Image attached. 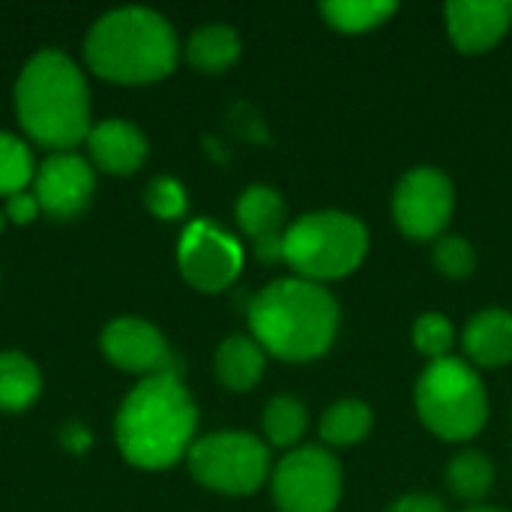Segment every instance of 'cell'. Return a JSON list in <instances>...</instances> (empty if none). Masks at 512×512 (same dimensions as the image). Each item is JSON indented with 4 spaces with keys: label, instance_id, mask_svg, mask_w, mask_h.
I'll use <instances>...</instances> for the list:
<instances>
[{
    "label": "cell",
    "instance_id": "24",
    "mask_svg": "<svg viewBox=\"0 0 512 512\" xmlns=\"http://www.w3.org/2000/svg\"><path fill=\"white\" fill-rule=\"evenodd\" d=\"M36 174V162L30 147L12 135L0 129V195L9 198L15 192H24L27 183H33Z\"/></svg>",
    "mask_w": 512,
    "mask_h": 512
},
{
    "label": "cell",
    "instance_id": "13",
    "mask_svg": "<svg viewBox=\"0 0 512 512\" xmlns=\"http://www.w3.org/2000/svg\"><path fill=\"white\" fill-rule=\"evenodd\" d=\"M447 30L462 54H483L495 48L512 24L507 0H453L444 6Z\"/></svg>",
    "mask_w": 512,
    "mask_h": 512
},
{
    "label": "cell",
    "instance_id": "6",
    "mask_svg": "<svg viewBox=\"0 0 512 512\" xmlns=\"http://www.w3.org/2000/svg\"><path fill=\"white\" fill-rule=\"evenodd\" d=\"M423 426L441 441H471L489 420V396L480 375L456 357L432 360L414 387Z\"/></svg>",
    "mask_w": 512,
    "mask_h": 512
},
{
    "label": "cell",
    "instance_id": "22",
    "mask_svg": "<svg viewBox=\"0 0 512 512\" xmlns=\"http://www.w3.org/2000/svg\"><path fill=\"white\" fill-rule=\"evenodd\" d=\"M372 432V408L360 399L333 402L321 417V438L333 447L360 444Z\"/></svg>",
    "mask_w": 512,
    "mask_h": 512
},
{
    "label": "cell",
    "instance_id": "30",
    "mask_svg": "<svg viewBox=\"0 0 512 512\" xmlns=\"http://www.w3.org/2000/svg\"><path fill=\"white\" fill-rule=\"evenodd\" d=\"M387 512H447L444 504L435 498V495H423V492H414V495H405L399 498Z\"/></svg>",
    "mask_w": 512,
    "mask_h": 512
},
{
    "label": "cell",
    "instance_id": "9",
    "mask_svg": "<svg viewBox=\"0 0 512 512\" xmlns=\"http://www.w3.org/2000/svg\"><path fill=\"white\" fill-rule=\"evenodd\" d=\"M456 192L441 168H411L393 192V219L411 240H435L453 216Z\"/></svg>",
    "mask_w": 512,
    "mask_h": 512
},
{
    "label": "cell",
    "instance_id": "14",
    "mask_svg": "<svg viewBox=\"0 0 512 512\" xmlns=\"http://www.w3.org/2000/svg\"><path fill=\"white\" fill-rule=\"evenodd\" d=\"M84 144L90 150V159L102 171H108V174H132L147 159V138H144V132L135 123L123 120V117L99 120L90 129Z\"/></svg>",
    "mask_w": 512,
    "mask_h": 512
},
{
    "label": "cell",
    "instance_id": "26",
    "mask_svg": "<svg viewBox=\"0 0 512 512\" xmlns=\"http://www.w3.org/2000/svg\"><path fill=\"white\" fill-rule=\"evenodd\" d=\"M432 261H435V270L450 276V279H465L477 270V252L474 246L465 240V237H441L432 249Z\"/></svg>",
    "mask_w": 512,
    "mask_h": 512
},
{
    "label": "cell",
    "instance_id": "29",
    "mask_svg": "<svg viewBox=\"0 0 512 512\" xmlns=\"http://www.w3.org/2000/svg\"><path fill=\"white\" fill-rule=\"evenodd\" d=\"M255 246V258L261 264H279L285 261V231L282 234H270V237H261L252 243Z\"/></svg>",
    "mask_w": 512,
    "mask_h": 512
},
{
    "label": "cell",
    "instance_id": "17",
    "mask_svg": "<svg viewBox=\"0 0 512 512\" xmlns=\"http://www.w3.org/2000/svg\"><path fill=\"white\" fill-rule=\"evenodd\" d=\"M237 222H240L243 234L252 237V243L261 237H270V234H282V225H285L282 195L264 183L246 186L243 195L237 198Z\"/></svg>",
    "mask_w": 512,
    "mask_h": 512
},
{
    "label": "cell",
    "instance_id": "28",
    "mask_svg": "<svg viewBox=\"0 0 512 512\" xmlns=\"http://www.w3.org/2000/svg\"><path fill=\"white\" fill-rule=\"evenodd\" d=\"M39 201H36V195L33 192H15V195H9L6 198V204H3V213H6V219L9 222H15V225H27V222H33L36 216H39Z\"/></svg>",
    "mask_w": 512,
    "mask_h": 512
},
{
    "label": "cell",
    "instance_id": "1",
    "mask_svg": "<svg viewBox=\"0 0 512 512\" xmlns=\"http://www.w3.org/2000/svg\"><path fill=\"white\" fill-rule=\"evenodd\" d=\"M198 429V408L177 372L144 378L123 399L114 438L123 459L144 471H165L189 450Z\"/></svg>",
    "mask_w": 512,
    "mask_h": 512
},
{
    "label": "cell",
    "instance_id": "7",
    "mask_svg": "<svg viewBox=\"0 0 512 512\" xmlns=\"http://www.w3.org/2000/svg\"><path fill=\"white\" fill-rule=\"evenodd\" d=\"M192 477L222 495H252L270 477V450L249 432H213L186 453Z\"/></svg>",
    "mask_w": 512,
    "mask_h": 512
},
{
    "label": "cell",
    "instance_id": "16",
    "mask_svg": "<svg viewBox=\"0 0 512 512\" xmlns=\"http://www.w3.org/2000/svg\"><path fill=\"white\" fill-rule=\"evenodd\" d=\"M213 366H216V378L222 387L234 393H246L261 381L264 366H267V351L252 336L234 333L216 348Z\"/></svg>",
    "mask_w": 512,
    "mask_h": 512
},
{
    "label": "cell",
    "instance_id": "18",
    "mask_svg": "<svg viewBox=\"0 0 512 512\" xmlns=\"http://www.w3.org/2000/svg\"><path fill=\"white\" fill-rule=\"evenodd\" d=\"M42 393V375L36 363L21 351H0V411H27Z\"/></svg>",
    "mask_w": 512,
    "mask_h": 512
},
{
    "label": "cell",
    "instance_id": "3",
    "mask_svg": "<svg viewBox=\"0 0 512 512\" xmlns=\"http://www.w3.org/2000/svg\"><path fill=\"white\" fill-rule=\"evenodd\" d=\"M252 339L285 363H309L330 351L339 333L336 297L306 279H276L249 303Z\"/></svg>",
    "mask_w": 512,
    "mask_h": 512
},
{
    "label": "cell",
    "instance_id": "20",
    "mask_svg": "<svg viewBox=\"0 0 512 512\" xmlns=\"http://www.w3.org/2000/svg\"><path fill=\"white\" fill-rule=\"evenodd\" d=\"M495 486V465L480 450H465L447 465V489L468 504L483 501Z\"/></svg>",
    "mask_w": 512,
    "mask_h": 512
},
{
    "label": "cell",
    "instance_id": "21",
    "mask_svg": "<svg viewBox=\"0 0 512 512\" xmlns=\"http://www.w3.org/2000/svg\"><path fill=\"white\" fill-rule=\"evenodd\" d=\"M396 3L390 0H333V3H321L318 12L324 15V21L339 30V33H366L381 27L390 15H396Z\"/></svg>",
    "mask_w": 512,
    "mask_h": 512
},
{
    "label": "cell",
    "instance_id": "25",
    "mask_svg": "<svg viewBox=\"0 0 512 512\" xmlns=\"http://www.w3.org/2000/svg\"><path fill=\"white\" fill-rule=\"evenodd\" d=\"M453 342H456V330H453V324L444 315L426 312V315L417 318V324H414V348L423 357H429V363L450 357Z\"/></svg>",
    "mask_w": 512,
    "mask_h": 512
},
{
    "label": "cell",
    "instance_id": "19",
    "mask_svg": "<svg viewBox=\"0 0 512 512\" xmlns=\"http://www.w3.org/2000/svg\"><path fill=\"white\" fill-rule=\"evenodd\" d=\"M240 57V36L228 24H204L186 42V60L198 72H225Z\"/></svg>",
    "mask_w": 512,
    "mask_h": 512
},
{
    "label": "cell",
    "instance_id": "32",
    "mask_svg": "<svg viewBox=\"0 0 512 512\" xmlns=\"http://www.w3.org/2000/svg\"><path fill=\"white\" fill-rule=\"evenodd\" d=\"M3 225H6V213L0 210V231H3Z\"/></svg>",
    "mask_w": 512,
    "mask_h": 512
},
{
    "label": "cell",
    "instance_id": "10",
    "mask_svg": "<svg viewBox=\"0 0 512 512\" xmlns=\"http://www.w3.org/2000/svg\"><path fill=\"white\" fill-rule=\"evenodd\" d=\"M177 264L183 279L204 291L216 294L225 291L243 270V249L240 243L207 219H195L183 228L177 246Z\"/></svg>",
    "mask_w": 512,
    "mask_h": 512
},
{
    "label": "cell",
    "instance_id": "12",
    "mask_svg": "<svg viewBox=\"0 0 512 512\" xmlns=\"http://www.w3.org/2000/svg\"><path fill=\"white\" fill-rule=\"evenodd\" d=\"M99 345H102L105 360L123 372L144 375V378H153L162 372H177L165 336L150 321L117 318L102 330Z\"/></svg>",
    "mask_w": 512,
    "mask_h": 512
},
{
    "label": "cell",
    "instance_id": "31",
    "mask_svg": "<svg viewBox=\"0 0 512 512\" xmlns=\"http://www.w3.org/2000/svg\"><path fill=\"white\" fill-rule=\"evenodd\" d=\"M465 512H504V510H492V507H471V510Z\"/></svg>",
    "mask_w": 512,
    "mask_h": 512
},
{
    "label": "cell",
    "instance_id": "2",
    "mask_svg": "<svg viewBox=\"0 0 512 512\" xmlns=\"http://www.w3.org/2000/svg\"><path fill=\"white\" fill-rule=\"evenodd\" d=\"M15 114L36 144L69 153L93 129L84 72L60 48L36 51L15 81Z\"/></svg>",
    "mask_w": 512,
    "mask_h": 512
},
{
    "label": "cell",
    "instance_id": "27",
    "mask_svg": "<svg viewBox=\"0 0 512 512\" xmlns=\"http://www.w3.org/2000/svg\"><path fill=\"white\" fill-rule=\"evenodd\" d=\"M144 207L159 219H180L189 207L186 189L174 177H153L144 189Z\"/></svg>",
    "mask_w": 512,
    "mask_h": 512
},
{
    "label": "cell",
    "instance_id": "8",
    "mask_svg": "<svg viewBox=\"0 0 512 512\" xmlns=\"http://www.w3.org/2000/svg\"><path fill=\"white\" fill-rule=\"evenodd\" d=\"M342 498V465L321 447H300L282 456L273 471L279 512H333Z\"/></svg>",
    "mask_w": 512,
    "mask_h": 512
},
{
    "label": "cell",
    "instance_id": "4",
    "mask_svg": "<svg viewBox=\"0 0 512 512\" xmlns=\"http://www.w3.org/2000/svg\"><path fill=\"white\" fill-rule=\"evenodd\" d=\"M180 57L177 33L165 15L144 6L105 12L84 39L87 66L117 84H150L174 72Z\"/></svg>",
    "mask_w": 512,
    "mask_h": 512
},
{
    "label": "cell",
    "instance_id": "23",
    "mask_svg": "<svg viewBox=\"0 0 512 512\" xmlns=\"http://www.w3.org/2000/svg\"><path fill=\"white\" fill-rule=\"evenodd\" d=\"M261 426H264V435L273 447H294L309 429L306 405L294 396H276L267 402Z\"/></svg>",
    "mask_w": 512,
    "mask_h": 512
},
{
    "label": "cell",
    "instance_id": "5",
    "mask_svg": "<svg viewBox=\"0 0 512 512\" xmlns=\"http://www.w3.org/2000/svg\"><path fill=\"white\" fill-rule=\"evenodd\" d=\"M369 252L366 225L342 210H315L285 228V264L306 282L354 273Z\"/></svg>",
    "mask_w": 512,
    "mask_h": 512
},
{
    "label": "cell",
    "instance_id": "11",
    "mask_svg": "<svg viewBox=\"0 0 512 512\" xmlns=\"http://www.w3.org/2000/svg\"><path fill=\"white\" fill-rule=\"evenodd\" d=\"M96 192L93 168L78 153H51L33 174V195L54 219H75L87 210Z\"/></svg>",
    "mask_w": 512,
    "mask_h": 512
},
{
    "label": "cell",
    "instance_id": "15",
    "mask_svg": "<svg viewBox=\"0 0 512 512\" xmlns=\"http://www.w3.org/2000/svg\"><path fill=\"white\" fill-rule=\"evenodd\" d=\"M465 354L486 369H501L512 363V312L483 309L477 312L462 336Z\"/></svg>",
    "mask_w": 512,
    "mask_h": 512
}]
</instances>
